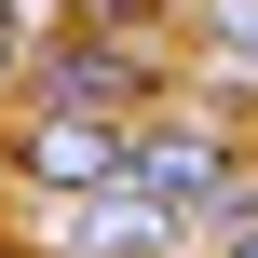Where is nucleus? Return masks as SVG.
Listing matches in <instances>:
<instances>
[{
  "label": "nucleus",
  "instance_id": "nucleus-4",
  "mask_svg": "<svg viewBox=\"0 0 258 258\" xmlns=\"http://www.w3.org/2000/svg\"><path fill=\"white\" fill-rule=\"evenodd\" d=\"M177 245H190V218L150 204L136 177H109V190H54V258H177Z\"/></svg>",
  "mask_w": 258,
  "mask_h": 258
},
{
  "label": "nucleus",
  "instance_id": "nucleus-1",
  "mask_svg": "<svg viewBox=\"0 0 258 258\" xmlns=\"http://www.w3.org/2000/svg\"><path fill=\"white\" fill-rule=\"evenodd\" d=\"M136 190H150V204H177L190 231H218V218H245V204H258L245 95H231V82H190V95H163V109L136 122Z\"/></svg>",
  "mask_w": 258,
  "mask_h": 258
},
{
  "label": "nucleus",
  "instance_id": "nucleus-6",
  "mask_svg": "<svg viewBox=\"0 0 258 258\" xmlns=\"http://www.w3.org/2000/svg\"><path fill=\"white\" fill-rule=\"evenodd\" d=\"M27 41H41V27H27V0H0V109H14V82H27Z\"/></svg>",
  "mask_w": 258,
  "mask_h": 258
},
{
  "label": "nucleus",
  "instance_id": "nucleus-7",
  "mask_svg": "<svg viewBox=\"0 0 258 258\" xmlns=\"http://www.w3.org/2000/svg\"><path fill=\"white\" fill-rule=\"evenodd\" d=\"M68 14H95V27H177V0H68Z\"/></svg>",
  "mask_w": 258,
  "mask_h": 258
},
{
  "label": "nucleus",
  "instance_id": "nucleus-2",
  "mask_svg": "<svg viewBox=\"0 0 258 258\" xmlns=\"http://www.w3.org/2000/svg\"><path fill=\"white\" fill-rule=\"evenodd\" d=\"M163 95H190V68L163 54V27H95V14L41 27L27 82H14V109H109V122H150Z\"/></svg>",
  "mask_w": 258,
  "mask_h": 258
},
{
  "label": "nucleus",
  "instance_id": "nucleus-3",
  "mask_svg": "<svg viewBox=\"0 0 258 258\" xmlns=\"http://www.w3.org/2000/svg\"><path fill=\"white\" fill-rule=\"evenodd\" d=\"M0 163H14V190H109V177H136V122H109V109H0Z\"/></svg>",
  "mask_w": 258,
  "mask_h": 258
},
{
  "label": "nucleus",
  "instance_id": "nucleus-8",
  "mask_svg": "<svg viewBox=\"0 0 258 258\" xmlns=\"http://www.w3.org/2000/svg\"><path fill=\"white\" fill-rule=\"evenodd\" d=\"M204 258H258V204H245V218H218V231H204Z\"/></svg>",
  "mask_w": 258,
  "mask_h": 258
},
{
  "label": "nucleus",
  "instance_id": "nucleus-5",
  "mask_svg": "<svg viewBox=\"0 0 258 258\" xmlns=\"http://www.w3.org/2000/svg\"><path fill=\"white\" fill-rule=\"evenodd\" d=\"M190 41L218 54V82H258V0H190Z\"/></svg>",
  "mask_w": 258,
  "mask_h": 258
}]
</instances>
